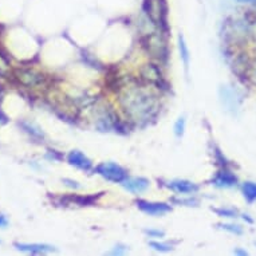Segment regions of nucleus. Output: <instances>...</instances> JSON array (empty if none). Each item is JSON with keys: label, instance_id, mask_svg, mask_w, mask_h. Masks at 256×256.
I'll return each mask as SVG.
<instances>
[{"label": "nucleus", "instance_id": "nucleus-11", "mask_svg": "<svg viewBox=\"0 0 256 256\" xmlns=\"http://www.w3.org/2000/svg\"><path fill=\"white\" fill-rule=\"evenodd\" d=\"M212 184L218 188H232L237 184V177L233 175L232 172L223 169L215 175V177L212 179Z\"/></svg>", "mask_w": 256, "mask_h": 256}, {"label": "nucleus", "instance_id": "nucleus-25", "mask_svg": "<svg viewBox=\"0 0 256 256\" xmlns=\"http://www.w3.org/2000/svg\"><path fill=\"white\" fill-rule=\"evenodd\" d=\"M233 254H235V255H248V252L243 251V250H235Z\"/></svg>", "mask_w": 256, "mask_h": 256}, {"label": "nucleus", "instance_id": "nucleus-15", "mask_svg": "<svg viewBox=\"0 0 256 256\" xmlns=\"http://www.w3.org/2000/svg\"><path fill=\"white\" fill-rule=\"evenodd\" d=\"M185 125H186V121H185V117H180L175 123V134L176 137H183L185 132Z\"/></svg>", "mask_w": 256, "mask_h": 256}, {"label": "nucleus", "instance_id": "nucleus-5", "mask_svg": "<svg viewBox=\"0 0 256 256\" xmlns=\"http://www.w3.org/2000/svg\"><path fill=\"white\" fill-rule=\"evenodd\" d=\"M67 162L72 166L81 171L90 172L93 169V161L89 157L83 154L81 150H72L67 154Z\"/></svg>", "mask_w": 256, "mask_h": 256}, {"label": "nucleus", "instance_id": "nucleus-18", "mask_svg": "<svg viewBox=\"0 0 256 256\" xmlns=\"http://www.w3.org/2000/svg\"><path fill=\"white\" fill-rule=\"evenodd\" d=\"M20 125H22V128H23L24 130L27 132V133L31 134L33 137H35V138H43V137H44V136H43V133L40 132V130H39V129H37V130L34 129L33 125H30V123H27V122H22Z\"/></svg>", "mask_w": 256, "mask_h": 256}, {"label": "nucleus", "instance_id": "nucleus-21", "mask_svg": "<svg viewBox=\"0 0 256 256\" xmlns=\"http://www.w3.org/2000/svg\"><path fill=\"white\" fill-rule=\"evenodd\" d=\"M3 97H4V89H3V86L0 85V104H1V101H3ZM8 117L5 115L1 109H0V125H5V123H8Z\"/></svg>", "mask_w": 256, "mask_h": 256}, {"label": "nucleus", "instance_id": "nucleus-23", "mask_svg": "<svg viewBox=\"0 0 256 256\" xmlns=\"http://www.w3.org/2000/svg\"><path fill=\"white\" fill-rule=\"evenodd\" d=\"M145 233H146L149 237H162L165 233L160 231V229H145Z\"/></svg>", "mask_w": 256, "mask_h": 256}, {"label": "nucleus", "instance_id": "nucleus-6", "mask_svg": "<svg viewBox=\"0 0 256 256\" xmlns=\"http://www.w3.org/2000/svg\"><path fill=\"white\" fill-rule=\"evenodd\" d=\"M146 46L147 51H150L152 55L157 57L158 59H166V46L165 43L161 40V37H157V35H147L146 37V43L144 44Z\"/></svg>", "mask_w": 256, "mask_h": 256}, {"label": "nucleus", "instance_id": "nucleus-14", "mask_svg": "<svg viewBox=\"0 0 256 256\" xmlns=\"http://www.w3.org/2000/svg\"><path fill=\"white\" fill-rule=\"evenodd\" d=\"M179 48H180V57L184 62L185 69L188 70V66H189V48L186 46V42L183 35L179 37Z\"/></svg>", "mask_w": 256, "mask_h": 256}, {"label": "nucleus", "instance_id": "nucleus-10", "mask_svg": "<svg viewBox=\"0 0 256 256\" xmlns=\"http://www.w3.org/2000/svg\"><path fill=\"white\" fill-rule=\"evenodd\" d=\"M121 184L128 192L138 195V193H143L149 188L150 181L145 179V177H130V179L123 180Z\"/></svg>", "mask_w": 256, "mask_h": 256}, {"label": "nucleus", "instance_id": "nucleus-12", "mask_svg": "<svg viewBox=\"0 0 256 256\" xmlns=\"http://www.w3.org/2000/svg\"><path fill=\"white\" fill-rule=\"evenodd\" d=\"M141 74H143L144 79H146L147 82H150L153 85H161V82L164 81L161 70L156 65H145Z\"/></svg>", "mask_w": 256, "mask_h": 256}, {"label": "nucleus", "instance_id": "nucleus-22", "mask_svg": "<svg viewBox=\"0 0 256 256\" xmlns=\"http://www.w3.org/2000/svg\"><path fill=\"white\" fill-rule=\"evenodd\" d=\"M63 184L67 185L69 188H73V189H79L81 188V184L78 183V181H74L72 179H63Z\"/></svg>", "mask_w": 256, "mask_h": 256}, {"label": "nucleus", "instance_id": "nucleus-16", "mask_svg": "<svg viewBox=\"0 0 256 256\" xmlns=\"http://www.w3.org/2000/svg\"><path fill=\"white\" fill-rule=\"evenodd\" d=\"M219 227L227 232L233 233V235H242L243 233V228L240 225H236V224H219Z\"/></svg>", "mask_w": 256, "mask_h": 256}, {"label": "nucleus", "instance_id": "nucleus-8", "mask_svg": "<svg viewBox=\"0 0 256 256\" xmlns=\"http://www.w3.org/2000/svg\"><path fill=\"white\" fill-rule=\"evenodd\" d=\"M14 247L18 251L29 252L33 255H40V254H48L55 251V247L50 244H42V243H14Z\"/></svg>", "mask_w": 256, "mask_h": 256}, {"label": "nucleus", "instance_id": "nucleus-26", "mask_svg": "<svg viewBox=\"0 0 256 256\" xmlns=\"http://www.w3.org/2000/svg\"><path fill=\"white\" fill-rule=\"evenodd\" d=\"M239 3H256V0H236Z\"/></svg>", "mask_w": 256, "mask_h": 256}, {"label": "nucleus", "instance_id": "nucleus-19", "mask_svg": "<svg viewBox=\"0 0 256 256\" xmlns=\"http://www.w3.org/2000/svg\"><path fill=\"white\" fill-rule=\"evenodd\" d=\"M214 211L220 218H236L237 215L236 211L232 208H216Z\"/></svg>", "mask_w": 256, "mask_h": 256}, {"label": "nucleus", "instance_id": "nucleus-3", "mask_svg": "<svg viewBox=\"0 0 256 256\" xmlns=\"http://www.w3.org/2000/svg\"><path fill=\"white\" fill-rule=\"evenodd\" d=\"M138 209L144 214L154 218H160L164 215L172 212V207L166 203H157V201H147V200H137L136 201Z\"/></svg>", "mask_w": 256, "mask_h": 256}, {"label": "nucleus", "instance_id": "nucleus-1", "mask_svg": "<svg viewBox=\"0 0 256 256\" xmlns=\"http://www.w3.org/2000/svg\"><path fill=\"white\" fill-rule=\"evenodd\" d=\"M121 108L130 121L146 123L158 111V100L152 90L133 86L121 95Z\"/></svg>", "mask_w": 256, "mask_h": 256}, {"label": "nucleus", "instance_id": "nucleus-9", "mask_svg": "<svg viewBox=\"0 0 256 256\" xmlns=\"http://www.w3.org/2000/svg\"><path fill=\"white\" fill-rule=\"evenodd\" d=\"M166 186L173 192H176V193H180V195H192V193H196L199 190V185H196L192 181L180 180V179L169 181Z\"/></svg>", "mask_w": 256, "mask_h": 256}, {"label": "nucleus", "instance_id": "nucleus-17", "mask_svg": "<svg viewBox=\"0 0 256 256\" xmlns=\"http://www.w3.org/2000/svg\"><path fill=\"white\" fill-rule=\"evenodd\" d=\"M149 246L152 247L154 251H160V252H169L173 250V247L168 243H158V242H150Z\"/></svg>", "mask_w": 256, "mask_h": 256}, {"label": "nucleus", "instance_id": "nucleus-27", "mask_svg": "<svg viewBox=\"0 0 256 256\" xmlns=\"http://www.w3.org/2000/svg\"><path fill=\"white\" fill-rule=\"evenodd\" d=\"M0 243H1V242H0Z\"/></svg>", "mask_w": 256, "mask_h": 256}, {"label": "nucleus", "instance_id": "nucleus-28", "mask_svg": "<svg viewBox=\"0 0 256 256\" xmlns=\"http://www.w3.org/2000/svg\"><path fill=\"white\" fill-rule=\"evenodd\" d=\"M255 244H256V243H255Z\"/></svg>", "mask_w": 256, "mask_h": 256}, {"label": "nucleus", "instance_id": "nucleus-7", "mask_svg": "<svg viewBox=\"0 0 256 256\" xmlns=\"http://www.w3.org/2000/svg\"><path fill=\"white\" fill-rule=\"evenodd\" d=\"M101 196H102V193H100V195H97V196H61L59 199L55 201L57 204L59 205H70V204H76V205H79V207H86V205H91V204H94V203H97V200L100 199Z\"/></svg>", "mask_w": 256, "mask_h": 256}, {"label": "nucleus", "instance_id": "nucleus-2", "mask_svg": "<svg viewBox=\"0 0 256 256\" xmlns=\"http://www.w3.org/2000/svg\"><path fill=\"white\" fill-rule=\"evenodd\" d=\"M94 172L101 177H104L106 181H110L114 184H119L128 179L126 169L118 165L117 162H101L100 165L95 166Z\"/></svg>", "mask_w": 256, "mask_h": 256}, {"label": "nucleus", "instance_id": "nucleus-24", "mask_svg": "<svg viewBox=\"0 0 256 256\" xmlns=\"http://www.w3.org/2000/svg\"><path fill=\"white\" fill-rule=\"evenodd\" d=\"M8 224H10V221H8L7 216L4 214H0V228L8 227Z\"/></svg>", "mask_w": 256, "mask_h": 256}, {"label": "nucleus", "instance_id": "nucleus-20", "mask_svg": "<svg viewBox=\"0 0 256 256\" xmlns=\"http://www.w3.org/2000/svg\"><path fill=\"white\" fill-rule=\"evenodd\" d=\"M172 201H175L176 204L179 205H186V207H197L199 205V200L196 199H173Z\"/></svg>", "mask_w": 256, "mask_h": 256}, {"label": "nucleus", "instance_id": "nucleus-4", "mask_svg": "<svg viewBox=\"0 0 256 256\" xmlns=\"http://www.w3.org/2000/svg\"><path fill=\"white\" fill-rule=\"evenodd\" d=\"M15 78L19 82L20 85L27 86V87H37L44 83L46 76L42 73L35 72V70H16L15 72Z\"/></svg>", "mask_w": 256, "mask_h": 256}, {"label": "nucleus", "instance_id": "nucleus-13", "mask_svg": "<svg viewBox=\"0 0 256 256\" xmlns=\"http://www.w3.org/2000/svg\"><path fill=\"white\" fill-rule=\"evenodd\" d=\"M243 195H244V199L251 204L254 201H256V183H252V181H246L243 184Z\"/></svg>", "mask_w": 256, "mask_h": 256}]
</instances>
